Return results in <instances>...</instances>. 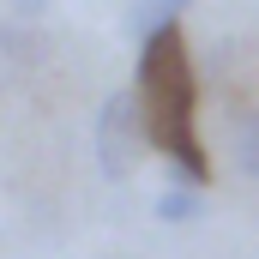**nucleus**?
<instances>
[{
    "instance_id": "nucleus-1",
    "label": "nucleus",
    "mask_w": 259,
    "mask_h": 259,
    "mask_svg": "<svg viewBox=\"0 0 259 259\" xmlns=\"http://www.w3.org/2000/svg\"><path fill=\"white\" fill-rule=\"evenodd\" d=\"M133 91H139V109H145V133H151V151L169 157V169L181 181L205 187L211 181V157L199 145V78H193V49H187V30L181 24H163L151 36H139V61H133Z\"/></svg>"
},
{
    "instance_id": "nucleus-2",
    "label": "nucleus",
    "mask_w": 259,
    "mask_h": 259,
    "mask_svg": "<svg viewBox=\"0 0 259 259\" xmlns=\"http://www.w3.org/2000/svg\"><path fill=\"white\" fill-rule=\"evenodd\" d=\"M91 151H97L103 181H133V169H139V163H145V151H151L139 91H109V97H103L97 127H91Z\"/></svg>"
},
{
    "instance_id": "nucleus-3",
    "label": "nucleus",
    "mask_w": 259,
    "mask_h": 259,
    "mask_svg": "<svg viewBox=\"0 0 259 259\" xmlns=\"http://www.w3.org/2000/svg\"><path fill=\"white\" fill-rule=\"evenodd\" d=\"M223 133H229V163H235V175L259 181V109H229Z\"/></svg>"
},
{
    "instance_id": "nucleus-4",
    "label": "nucleus",
    "mask_w": 259,
    "mask_h": 259,
    "mask_svg": "<svg viewBox=\"0 0 259 259\" xmlns=\"http://www.w3.org/2000/svg\"><path fill=\"white\" fill-rule=\"evenodd\" d=\"M42 49H49V42H42V30H36L30 18H6V24H0V55L12 66H36Z\"/></svg>"
},
{
    "instance_id": "nucleus-5",
    "label": "nucleus",
    "mask_w": 259,
    "mask_h": 259,
    "mask_svg": "<svg viewBox=\"0 0 259 259\" xmlns=\"http://www.w3.org/2000/svg\"><path fill=\"white\" fill-rule=\"evenodd\" d=\"M193 0H133L127 6V36H151V30H163V24H181V12H187Z\"/></svg>"
},
{
    "instance_id": "nucleus-6",
    "label": "nucleus",
    "mask_w": 259,
    "mask_h": 259,
    "mask_svg": "<svg viewBox=\"0 0 259 259\" xmlns=\"http://www.w3.org/2000/svg\"><path fill=\"white\" fill-rule=\"evenodd\" d=\"M199 211H205V193H199L193 181H175L169 193L157 199V217H163V223H193Z\"/></svg>"
},
{
    "instance_id": "nucleus-7",
    "label": "nucleus",
    "mask_w": 259,
    "mask_h": 259,
    "mask_svg": "<svg viewBox=\"0 0 259 259\" xmlns=\"http://www.w3.org/2000/svg\"><path fill=\"white\" fill-rule=\"evenodd\" d=\"M42 12H49V0H12V18H30V24H36Z\"/></svg>"
}]
</instances>
